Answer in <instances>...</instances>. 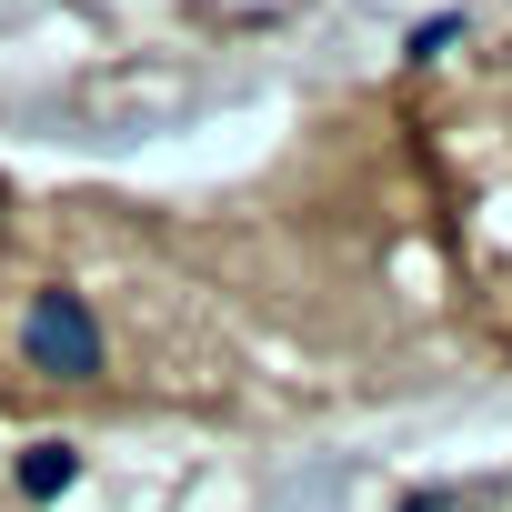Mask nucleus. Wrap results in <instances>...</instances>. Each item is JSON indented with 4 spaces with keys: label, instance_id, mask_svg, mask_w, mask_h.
<instances>
[{
    "label": "nucleus",
    "instance_id": "obj_1",
    "mask_svg": "<svg viewBox=\"0 0 512 512\" xmlns=\"http://www.w3.org/2000/svg\"><path fill=\"white\" fill-rule=\"evenodd\" d=\"M21 362H31V372L81 382V372H101V322H91L71 292H41V302L21 312Z\"/></svg>",
    "mask_w": 512,
    "mask_h": 512
}]
</instances>
